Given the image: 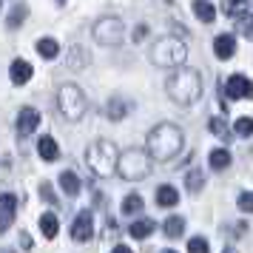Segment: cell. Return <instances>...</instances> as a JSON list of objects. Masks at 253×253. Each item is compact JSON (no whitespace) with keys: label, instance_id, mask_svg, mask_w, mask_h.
Segmentation results:
<instances>
[{"label":"cell","instance_id":"1","mask_svg":"<svg viewBox=\"0 0 253 253\" xmlns=\"http://www.w3.org/2000/svg\"><path fill=\"white\" fill-rule=\"evenodd\" d=\"M185 145V134L179 126L173 123H160L148 131L145 137V151H148L151 160H160V162H168L173 157H179V151Z\"/></svg>","mask_w":253,"mask_h":253},{"label":"cell","instance_id":"2","mask_svg":"<svg viewBox=\"0 0 253 253\" xmlns=\"http://www.w3.org/2000/svg\"><path fill=\"white\" fill-rule=\"evenodd\" d=\"M165 91L176 105H194L202 97V77L196 69H176L165 83Z\"/></svg>","mask_w":253,"mask_h":253},{"label":"cell","instance_id":"3","mask_svg":"<svg viewBox=\"0 0 253 253\" xmlns=\"http://www.w3.org/2000/svg\"><path fill=\"white\" fill-rule=\"evenodd\" d=\"M120 148H117L111 139H94L91 145H88V151H85V165L91 168L97 176H103V179H108V176H114L117 165H120Z\"/></svg>","mask_w":253,"mask_h":253},{"label":"cell","instance_id":"4","mask_svg":"<svg viewBox=\"0 0 253 253\" xmlns=\"http://www.w3.org/2000/svg\"><path fill=\"white\" fill-rule=\"evenodd\" d=\"M148 57L154 66H160V69H185V60H188V46H185L179 37H160L154 46H151Z\"/></svg>","mask_w":253,"mask_h":253},{"label":"cell","instance_id":"5","mask_svg":"<svg viewBox=\"0 0 253 253\" xmlns=\"http://www.w3.org/2000/svg\"><path fill=\"white\" fill-rule=\"evenodd\" d=\"M117 173H120L126 182H139V179H145V176L151 173V157H148V151H142V148L123 151L120 165H117Z\"/></svg>","mask_w":253,"mask_h":253},{"label":"cell","instance_id":"6","mask_svg":"<svg viewBox=\"0 0 253 253\" xmlns=\"http://www.w3.org/2000/svg\"><path fill=\"white\" fill-rule=\"evenodd\" d=\"M57 108L69 123H77V120H83V114H85L88 100H85V94H83L80 85L66 83V85H60V91H57Z\"/></svg>","mask_w":253,"mask_h":253},{"label":"cell","instance_id":"7","mask_svg":"<svg viewBox=\"0 0 253 253\" xmlns=\"http://www.w3.org/2000/svg\"><path fill=\"white\" fill-rule=\"evenodd\" d=\"M123 35H126V26H123L120 17H100L91 29V37L100 46H120Z\"/></svg>","mask_w":253,"mask_h":253},{"label":"cell","instance_id":"8","mask_svg":"<svg viewBox=\"0 0 253 253\" xmlns=\"http://www.w3.org/2000/svg\"><path fill=\"white\" fill-rule=\"evenodd\" d=\"M91 236H94V213L85 208V211L77 213L74 225H71V239L74 242H88Z\"/></svg>","mask_w":253,"mask_h":253},{"label":"cell","instance_id":"9","mask_svg":"<svg viewBox=\"0 0 253 253\" xmlns=\"http://www.w3.org/2000/svg\"><path fill=\"white\" fill-rule=\"evenodd\" d=\"M225 91L230 100H253V80H248L245 74H233V77H228Z\"/></svg>","mask_w":253,"mask_h":253},{"label":"cell","instance_id":"10","mask_svg":"<svg viewBox=\"0 0 253 253\" xmlns=\"http://www.w3.org/2000/svg\"><path fill=\"white\" fill-rule=\"evenodd\" d=\"M37 126H40V111L32 108V105L20 108V114H17V134H20V139L32 137V134L37 131Z\"/></svg>","mask_w":253,"mask_h":253},{"label":"cell","instance_id":"11","mask_svg":"<svg viewBox=\"0 0 253 253\" xmlns=\"http://www.w3.org/2000/svg\"><path fill=\"white\" fill-rule=\"evenodd\" d=\"M131 108H134L131 100H123L120 94H114V97L108 100V105H105V117H108V120H123V117L131 114Z\"/></svg>","mask_w":253,"mask_h":253},{"label":"cell","instance_id":"12","mask_svg":"<svg viewBox=\"0 0 253 253\" xmlns=\"http://www.w3.org/2000/svg\"><path fill=\"white\" fill-rule=\"evenodd\" d=\"M32 74H35V69H32V63L23 57H17L12 63V69H9V77H12L14 85H26V83L32 80Z\"/></svg>","mask_w":253,"mask_h":253},{"label":"cell","instance_id":"13","mask_svg":"<svg viewBox=\"0 0 253 253\" xmlns=\"http://www.w3.org/2000/svg\"><path fill=\"white\" fill-rule=\"evenodd\" d=\"M0 211H3V219H0V230H9L14 222V211H17V196L14 194H3L0 196Z\"/></svg>","mask_w":253,"mask_h":253},{"label":"cell","instance_id":"14","mask_svg":"<svg viewBox=\"0 0 253 253\" xmlns=\"http://www.w3.org/2000/svg\"><path fill=\"white\" fill-rule=\"evenodd\" d=\"M213 54H216L219 60H230L233 54H236V37L233 35H219L216 40H213Z\"/></svg>","mask_w":253,"mask_h":253},{"label":"cell","instance_id":"15","mask_svg":"<svg viewBox=\"0 0 253 253\" xmlns=\"http://www.w3.org/2000/svg\"><path fill=\"white\" fill-rule=\"evenodd\" d=\"M37 154L43 157L46 162H57L60 160V148H57V142H54V137H40L37 139Z\"/></svg>","mask_w":253,"mask_h":253},{"label":"cell","instance_id":"16","mask_svg":"<svg viewBox=\"0 0 253 253\" xmlns=\"http://www.w3.org/2000/svg\"><path fill=\"white\" fill-rule=\"evenodd\" d=\"M60 188H63V194L66 196L74 199V196L80 194V176H77L74 171H63L60 173Z\"/></svg>","mask_w":253,"mask_h":253},{"label":"cell","instance_id":"17","mask_svg":"<svg viewBox=\"0 0 253 253\" xmlns=\"http://www.w3.org/2000/svg\"><path fill=\"white\" fill-rule=\"evenodd\" d=\"M26 17H29V6L26 3H14L12 6V12L6 14V29H20V23H23Z\"/></svg>","mask_w":253,"mask_h":253},{"label":"cell","instance_id":"18","mask_svg":"<svg viewBox=\"0 0 253 253\" xmlns=\"http://www.w3.org/2000/svg\"><path fill=\"white\" fill-rule=\"evenodd\" d=\"M154 228H157V222H154V219H134V222H131V228H128V233H131L134 239H145V236L154 233Z\"/></svg>","mask_w":253,"mask_h":253},{"label":"cell","instance_id":"19","mask_svg":"<svg viewBox=\"0 0 253 253\" xmlns=\"http://www.w3.org/2000/svg\"><path fill=\"white\" fill-rule=\"evenodd\" d=\"M176 202H179V194H176L173 185H160L157 188V205L160 208H173Z\"/></svg>","mask_w":253,"mask_h":253},{"label":"cell","instance_id":"20","mask_svg":"<svg viewBox=\"0 0 253 253\" xmlns=\"http://www.w3.org/2000/svg\"><path fill=\"white\" fill-rule=\"evenodd\" d=\"M37 54L43 60H54L60 54V43L54 37H40V40H37Z\"/></svg>","mask_w":253,"mask_h":253},{"label":"cell","instance_id":"21","mask_svg":"<svg viewBox=\"0 0 253 253\" xmlns=\"http://www.w3.org/2000/svg\"><path fill=\"white\" fill-rule=\"evenodd\" d=\"M57 230H60V222H57L54 213H43V216H40V233H43L46 239H54Z\"/></svg>","mask_w":253,"mask_h":253},{"label":"cell","instance_id":"22","mask_svg":"<svg viewBox=\"0 0 253 253\" xmlns=\"http://www.w3.org/2000/svg\"><path fill=\"white\" fill-rule=\"evenodd\" d=\"M194 14L202 20V23H213V20H216V9H213L208 0H205V3H202V0H196V3H194Z\"/></svg>","mask_w":253,"mask_h":253},{"label":"cell","instance_id":"23","mask_svg":"<svg viewBox=\"0 0 253 253\" xmlns=\"http://www.w3.org/2000/svg\"><path fill=\"white\" fill-rule=\"evenodd\" d=\"M208 162H211V168H213V171H225V168L230 165V154L225 148H213Z\"/></svg>","mask_w":253,"mask_h":253},{"label":"cell","instance_id":"24","mask_svg":"<svg viewBox=\"0 0 253 253\" xmlns=\"http://www.w3.org/2000/svg\"><path fill=\"white\" fill-rule=\"evenodd\" d=\"M222 12L228 14V17H245V14H251V3H245V0H242V3H228V0H225V3H222Z\"/></svg>","mask_w":253,"mask_h":253},{"label":"cell","instance_id":"25","mask_svg":"<svg viewBox=\"0 0 253 253\" xmlns=\"http://www.w3.org/2000/svg\"><path fill=\"white\" fill-rule=\"evenodd\" d=\"M162 228H165V236L176 239V236H182V230H185V219L182 216H168Z\"/></svg>","mask_w":253,"mask_h":253},{"label":"cell","instance_id":"26","mask_svg":"<svg viewBox=\"0 0 253 253\" xmlns=\"http://www.w3.org/2000/svg\"><path fill=\"white\" fill-rule=\"evenodd\" d=\"M88 54H85V48H80V46H74L71 48V54H69V69H74V71H80V69H85V63H88Z\"/></svg>","mask_w":253,"mask_h":253},{"label":"cell","instance_id":"27","mask_svg":"<svg viewBox=\"0 0 253 253\" xmlns=\"http://www.w3.org/2000/svg\"><path fill=\"white\" fill-rule=\"evenodd\" d=\"M208 128H211V134L219 139H230V128L225 120H219V117H211V123H208Z\"/></svg>","mask_w":253,"mask_h":253},{"label":"cell","instance_id":"28","mask_svg":"<svg viewBox=\"0 0 253 253\" xmlns=\"http://www.w3.org/2000/svg\"><path fill=\"white\" fill-rule=\"evenodd\" d=\"M139 211H142V196L139 194H128L126 199H123V213L134 216V213H139Z\"/></svg>","mask_w":253,"mask_h":253},{"label":"cell","instance_id":"29","mask_svg":"<svg viewBox=\"0 0 253 253\" xmlns=\"http://www.w3.org/2000/svg\"><path fill=\"white\" fill-rule=\"evenodd\" d=\"M185 182H188V191H191V194H199V191L205 188V173L194 168V171L185 176Z\"/></svg>","mask_w":253,"mask_h":253},{"label":"cell","instance_id":"30","mask_svg":"<svg viewBox=\"0 0 253 253\" xmlns=\"http://www.w3.org/2000/svg\"><path fill=\"white\" fill-rule=\"evenodd\" d=\"M233 131H236L239 137H251L253 134V117H239V120L233 123Z\"/></svg>","mask_w":253,"mask_h":253},{"label":"cell","instance_id":"31","mask_svg":"<svg viewBox=\"0 0 253 253\" xmlns=\"http://www.w3.org/2000/svg\"><path fill=\"white\" fill-rule=\"evenodd\" d=\"M188 253H211L208 239H205V236H194V239L188 242Z\"/></svg>","mask_w":253,"mask_h":253},{"label":"cell","instance_id":"32","mask_svg":"<svg viewBox=\"0 0 253 253\" xmlns=\"http://www.w3.org/2000/svg\"><path fill=\"white\" fill-rule=\"evenodd\" d=\"M236 26H239V35H245L248 40H253V12H251V14H245V17H242Z\"/></svg>","mask_w":253,"mask_h":253},{"label":"cell","instance_id":"33","mask_svg":"<svg viewBox=\"0 0 253 253\" xmlns=\"http://www.w3.org/2000/svg\"><path fill=\"white\" fill-rule=\"evenodd\" d=\"M239 211L242 213H253V191H245L239 196Z\"/></svg>","mask_w":253,"mask_h":253},{"label":"cell","instance_id":"34","mask_svg":"<svg viewBox=\"0 0 253 253\" xmlns=\"http://www.w3.org/2000/svg\"><path fill=\"white\" fill-rule=\"evenodd\" d=\"M40 196L46 199L48 205H57V196H54V188H51L48 182H43V185H40Z\"/></svg>","mask_w":253,"mask_h":253},{"label":"cell","instance_id":"35","mask_svg":"<svg viewBox=\"0 0 253 253\" xmlns=\"http://www.w3.org/2000/svg\"><path fill=\"white\" fill-rule=\"evenodd\" d=\"M145 35H148V26H145V23L137 26V29H134V43H139V40H142Z\"/></svg>","mask_w":253,"mask_h":253},{"label":"cell","instance_id":"36","mask_svg":"<svg viewBox=\"0 0 253 253\" xmlns=\"http://www.w3.org/2000/svg\"><path fill=\"white\" fill-rule=\"evenodd\" d=\"M20 248L23 251H32V236L29 233H20Z\"/></svg>","mask_w":253,"mask_h":253},{"label":"cell","instance_id":"37","mask_svg":"<svg viewBox=\"0 0 253 253\" xmlns=\"http://www.w3.org/2000/svg\"><path fill=\"white\" fill-rule=\"evenodd\" d=\"M245 228H248L245 222H236V225H233V233H236V236H242V233H245Z\"/></svg>","mask_w":253,"mask_h":253},{"label":"cell","instance_id":"38","mask_svg":"<svg viewBox=\"0 0 253 253\" xmlns=\"http://www.w3.org/2000/svg\"><path fill=\"white\" fill-rule=\"evenodd\" d=\"M111 253H134V251H131V248H126V245H117Z\"/></svg>","mask_w":253,"mask_h":253},{"label":"cell","instance_id":"39","mask_svg":"<svg viewBox=\"0 0 253 253\" xmlns=\"http://www.w3.org/2000/svg\"><path fill=\"white\" fill-rule=\"evenodd\" d=\"M222 253H239V251H236V248H225Z\"/></svg>","mask_w":253,"mask_h":253},{"label":"cell","instance_id":"40","mask_svg":"<svg viewBox=\"0 0 253 253\" xmlns=\"http://www.w3.org/2000/svg\"><path fill=\"white\" fill-rule=\"evenodd\" d=\"M3 253H14V251H12V248H3Z\"/></svg>","mask_w":253,"mask_h":253},{"label":"cell","instance_id":"41","mask_svg":"<svg viewBox=\"0 0 253 253\" xmlns=\"http://www.w3.org/2000/svg\"><path fill=\"white\" fill-rule=\"evenodd\" d=\"M160 253H176V251H160Z\"/></svg>","mask_w":253,"mask_h":253}]
</instances>
